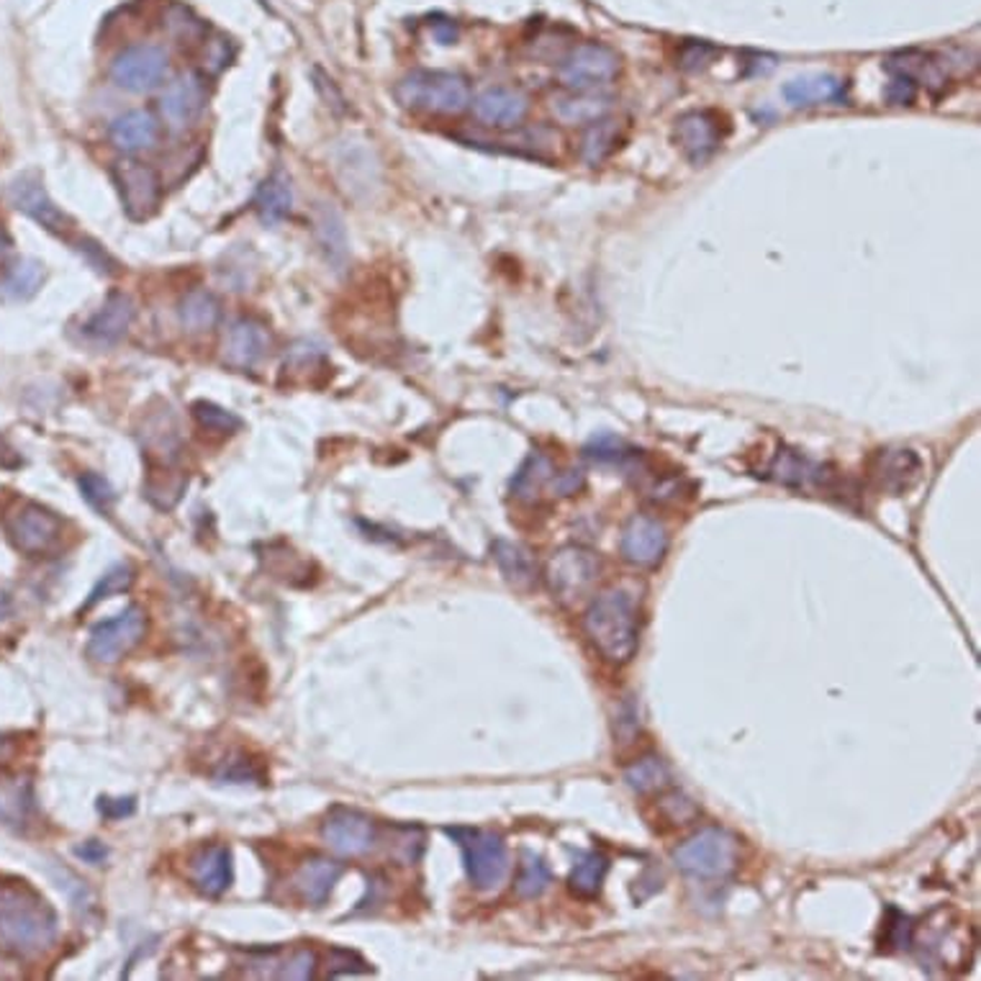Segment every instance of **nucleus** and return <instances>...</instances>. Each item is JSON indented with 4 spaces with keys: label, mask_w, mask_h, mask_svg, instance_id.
Listing matches in <instances>:
<instances>
[{
    "label": "nucleus",
    "mask_w": 981,
    "mask_h": 981,
    "mask_svg": "<svg viewBox=\"0 0 981 981\" xmlns=\"http://www.w3.org/2000/svg\"><path fill=\"white\" fill-rule=\"evenodd\" d=\"M591 645L609 663H630L640 645V617L632 593L620 587L601 591L583 614Z\"/></svg>",
    "instance_id": "nucleus-1"
},
{
    "label": "nucleus",
    "mask_w": 981,
    "mask_h": 981,
    "mask_svg": "<svg viewBox=\"0 0 981 981\" xmlns=\"http://www.w3.org/2000/svg\"><path fill=\"white\" fill-rule=\"evenodd\" d=\"M57 918L34 894H0V938L19 953H39L54 941Z\"/></svg>",
    "instance_id": "nucleus-2"
},
{
    "label": "nucleus",
    "mask_w": 981,
    "mask_h": 981,
    "mask_svg": "<svg viewBox=\"0 0 981 981\" xmlns=\"http://www.w3.org/2000/svg\"><path fill=\"white\" fill-rule=\"evenodd\" d=\"M396 98L409 111L452 117V113L468 109V103H471V86L458 72L417 70L396 86Z\"/></svg>",
    "instance_id": "nucleus-3"
},
{
    "label": "nucleus",
    "mask_w": 981,
    "mask_h": 981,
    "mask_svg": "<svg viewBox=\"0 0 981 981\" xmlns=\"http://www.w3.org/2000/svg\"><path fill=\"white\" fill-rule=\"evenodd\" d=\"M740 840L724 828H704L673 851V863L694 879H724L738 869Z\"/></svg>",
    "instance_id": "nucleus-4"
},
{
    "label": "nucleus",
    "mask_w": 981,
    "mask_h": 981,
    "mask_svg": "<svg viewBox=\"0 0 981 981\" xmlns=\"http://www.w3.org/2000/svg\"><path fill=\"white\" fill-rule=\"evenodd\" d=\"M463 851L468 879L481 892L497 889L509 873V851L499 832L476 828H444Z\"/></svg>",
    "instance_id": "nucleus-5"
},
{
    "label": "nucleus",
    "mask_w": 981,
    "mask_h": 981,
    "mask_svg": "<svg viewBox=\"0 0 981 981\" xmlns=\"http://www.w3.org/2000/svg\"><path fill=\"white\" fill-rule=\"evenodd\" d=\"M599 573L601 560L597 552L581 545H568L550 558L545 568V581L550 593L560 604L573 607L581 599H587L591 589L597 587Z\"/></svg>",
    "instance_id": "nucleus-6"
},
{
    "label": "nucleus",
    "mask_w": 981,
    "mask_h": 981,
    "mask_svg": "<svg viewBox=\"0 0 981 981\" xmlns=\"http://www.w3.org/2000/svg\"><path fill=\"white\" fill-rule=\"evenodd\" d=\"M147 632V617L139 607L123 609L113 620L98 622L90 632L86 653L90 661L111 665L121 661L123 655L131 653L139 645V640Z\"/></svg>",
    "instance_id": "nucleus-7"
},
{
    "label": "nucleus",
    "mask_w": 981,
    "mask_h": 981,
    "mask_svg": "<svg viewBox=\"0 0 981 981\" xmlns=\"http://www.w3.org/2000/svg\"><path fill=\"white\" fill-rule=\"evenodd\" d=\"M170 57L158 44H134L117 54L111 80L129 93H150L168 78Z\"/></svg>",
    "instance_id": "nucleus-8"
},
{
    "label": "nucleus",
    "mask_w": 981,
    "mask_h": 981,
    "mask_svg": "<svg viewBox=\"0 0 981 981\" xmlns=\"http://www.w3.org/2000/svg\"><path fill=\"white\" fill-rule=\"evenodd\" d=\"M113 180H117L123 211L129 213V219L144 221L158 211L162 183L150 164L134 158H123L113 164Z\"/></svg>",
    "instance_id": "nucleus-9"
},
{
    "label": "nucleus",
    "mask_w": 981,
    "mask_h": 981,
    "mask_svg": "<svg viewBox=\"0 0 981 981\" xmlns=\"http://www.w3.org/2000/svg\"><path fill=\"white\" fill-rule=\"evenodd\" d=\"M6 532L27 555H47L62 540L60 517L39 504H23L6 519Z\"/></svg>",
    "instance_id": "nucleus-10"
},
{
    "label": "nucleus",
    "mask_w": 981,
    "mask_h": 981,
    "mask_svg": "<svg viewBox=\"0 0 981 981\" xmlns=\"http://www.w3.org/2000/svg\"><path fill=\"white\" fill-rule=\"evenodd\" d=\"M620 72V57L604 44H579L560 64V80L571 90H593L612 82Z\"/></svg>",
    "instance_id": "nucleus-11"
},
{
    "label": "nucleus",
    "mask_w": 981,
    "mask_h": 981,
    "mask_svg": "<svg viewBox=\"0 0 981 981\" xmlns=\"http://www.w3.org/2000/svg\"><path fill=\"white\" fill-rule=\"evenodd\" d=\"M321 838L334 853L344 855V859H358V855H366L376 845L378 828L368 814L348 810V807H337L321 824Z\"/></svg>",
    "instance_id": "nucleus-12"
},
{
    "label": "nucleus",
    "mask_w": 981,
    "mask_h": 981,
    "mask_svg": "<svg viewBox=\"0 0 981 981\" xmlns=\"http://www.w3.org/2000/svg\"><path fill=\"white\" fill-rule=\"evenodd\" d=\"M206 106V80L201 72H180L160 96V113L172 131H183L201 117Z\"/></svg>",
    "instance_id": "nucleus-13"
},
{
    "label": "nucleus",
    "mask_w": 981,
    "mask_h": 981,
    "mask_svg": "<svg viewBox=\"0 0 981 981\" xmlns=\"http://www.w3.org/2000/svg\"><path fill=\"white\" fill-rule=\"evenodd\" d=\"M722 119L714 111H689L675 121L673 139L687 160L704 164L722 144Z\"/></svg>",
    "instance_id": "nucleus-14"
},
{
    "label": "nucleus",
    "mask_w": 981,
    "mask_h": 981,
    "mask_svg": "<svg viewBox=\"0 0 981 981\" xmlns=\"http://www.w3.org/2000/svg\"><path fill=\"white\" fill-rule=\"evenodd\" d=\"M622 558L638 568H653L661 563L668 552V532L655 517H632L622 530L620 540Z\"/></svg>",
    "instance_id": "nucleus-15"
},
{
    "label": "nucleus",
    "mask_w": 981,
    "mask_h": 981,
    "mask_svg": "<svg viewBox=\"0 0 981 981\" xmlns=\"http://www.w3.org/2000/svg\"><path fill=\"white\" fill-rule=\"evenodd\" d=\"M11 201L16 209L21 213H27L29 219H34L37 224H41L49 232L54 234H64L70 227V219L57 209L52 198L44 191L41 180L37 172H27V176H19L11 183Z\"/></svg>",
    "instance_id": "nucleus-16"
},
{
    "label": "nucleus",
    "mask_w": 981,
    "mask_h": 981,
    "mask_svg": "<svg viewBox=\"0 0 981 981\" xmlns=\"http://www.w3.org/2000/svg\"><path fill=\"white\" fill-rule=\"evenodd\" d=\"M270 348L268 327L258 319H237L224 337V362L234 370H252Z\"/></svg>",
    "instance_id": "nucleus-17"
},
{
    "label": "nucleus",
    "mask_w": 981,
    "mask_h": 981,
    "mask_svg": "<svg viewBox=\"0 0 981 981\" xmlns=\"http://www.w3.org/2000/svg\"><path fill=\"white\" fill-rule=\"evenodd\" d=\"M871 473L881 491L900 497V493L910 491L912 486L920 481L922 460L914 450H904V448L881 450L877 460H873Z\"/></svg>",
    "instance_id": "nucleus-18"
},
{
    "label": "nucleus",
    "mask_w": 981,
    "mask_h": 981,
    "mask_svg": "<svg viewBox=\"0 0 981 981\" xmlns=\"http://www.w3.org/2000/svg\"><path fill=\"white\" fill-rule=\"evenodd\" d=\"M527 111H530V98L522 90L514 88H491L483 90L481 96L473 101V113L478 121H483L486 127H499L509 129L522 123Z\"/></svg>",
    "instance_id": "nucleus-19"
},
{
    "label": "nucleus",
    "mask_w": 981,
    "mask_h": 981,
    "mask_svg": "<svg viewBox=\"0 0 981 981\" xmlns=\"http://www.w3.org/2000/svg\"><path fill=\"white\" fill-rule=\"evenodd\" d=\"M134 317H137L134 301H131L127 293L117 291L111 293L109 299L103 301V307L88 319L82 332H86L88 340H93L98 344H117L127 337Z\"/></svg>",
    "instance_id": "nucleus-20"
},
{
    "label": "nucleus",
    "mask_w": 981,
    "mask_h": 981,
    "mask_svg": "<svg viewBox=\"0 0 981 981\" xmlns=\"http://www.w3.org/2000/svg\"><path fill=\"white\" fill-rule=\"evenodd\" d=\"M191 881L206 897H221L232 887V851L227 845H203L191 859Z\"/></svg>",
    "instance_id": "nucleus-21"
},
{
    "label": "nucleus",
    "mask_w": 981,
    "mask_h": 981,
    "mask_svg": "<svg viewBox=\"0 0 981 981\" xmlns=\"http://www.w3.org/2000/svg\"><path fill=\"white\" fill-rule=\"evenodd\" d=\"M781 96L787 98L789 106L794 109H814V106H843L848 101V86L843 78L830 76H804L797 80H789L781 88Z\"/></svg>",
    "instance_id": "nucleus-22"
},
{
    "label": "nucleus",
    "mask_w": 981,
    "mask_h": 981,
    "mask_svg": "<svg viewBox=\"0 0 981 981\" xmlns=\"http://www.w3.org/2000/svg\"><path fill=\"white\" fill-rule=\"evenodd\" d=\"M769 476L773 481L787 486V489H822L832 481V473H828V468L814 463L807 456H802L799 450H789L781 448L777 456H773L771 466H769Z\"/></svg>",
    "instance_id": "nucleus-23"
},
{
    "label": "nucleus",
    "mask_w": 981,
    "mask_h": 981,
    "mask_svg": "<svg viewBox=\"0 0 981 981\" xmlns=\"http://www.w3.org/2000/svg\"><path fill=\"white\" fill-rule=\"evenodd\" d=\"M344 873V865L332 859H309L299 865V871L293 873V889L303 902L311 907H321L340 877Z\"/></svg>",
    "instance_id": "nucleus-24"
},
{
    "label": "nucleus",
    "mask_w": 981,
    "mask_h": 981,
    "mask_svg": "<svg viewBox=\"0 0 981 981\" xmlns=\"http://www.w3.org/2000/svg\"><path fill=\"white\" fill-rule=\"evenodd\" d=\"M884 68H887L889 76L907 78V80H912L914 86H925L928 90H933V93H938V90H945L948 70H945V62L935 54L914 52V49H910V52H900V54L889 57V60L884 62Z\"/></svg>",
    "instance_id": "nucleus-25"
},
{
    "label": "nucleus",
    "mask_w": 981,
    "mask_h": 981,
    "mask_svg": "<svg viewBox=\"0 0 981 981\" xmlns=\"http://www.w3.org/2000/svg\"><path fill=\"white\" fill-rule=\"evenodd\" d=\"M160 139V123L150 111H129L111 123V142L121 152L152 150Z\"/></svg>",
    "instance_id": "nucleus-26"
},
{
    "label": "nucleus",
    "mask_w": 981,
    "mask_h": 981,
    "mask_svg": "<svg viewBox=\"0 0 981 981\" xmlns=\"http://www.w3.org/2000/svg\"><path fill=\"white\" fill-rule=\"evenodd\" d=\"M493 558H497L499 571L504 573L509 587L519 591L534 587V581H538V563H534L530 550L517 545V542L497 540L493 542Z\"/></svg>",
    "instance_id": "nucleus-27"
},
{
    "label": "nucleus",
    "mask_w": 981,
    "mask_h": 981,
    "mask_svg": "<svg viewBox=\"0 0 981 981\" xmlns=\"http://www.w3.org/2000/svg\"><path fill=\"white\" fill-rule=\"evenodd\" d=\"M293 206V191H291V180L283 170H276L266 183L260 186L258 196H254V209H258V217L262 224L273 227L280 224L288 213H291Z\"/></svg>",
    "instance_id": "nucleus-28"
},
{
    "label": "nucleus",
    "mask_w": 981,
    "mask_h": 981,
    "mask_svg": "<svg viewBox=\"0 0 981 981\" xmlns=\"http://www.w3.org/2000/svg\"><path fill=\"white\" fill-rule=\"evenodd\" d=\"M609 109H612V98L591 93V90H575L571 96L555 98V103H552L555 119L563 123H573V127L575 123H591L604 119Z\"/></svg>",
    "instance_id": "nucleus-29"
},
{
    "label": "nucleus",
    "mask_w": 981,
    "mask_h": 981,
    "mask_svg": "<svg viewBox=\"0 0 981 981\" xmlns=\"http://www.w3.org/2000/svg\"><path fill=\"white\" fill-rule=\"evenodd\" d=\"M552 481H555V468H552V460L542 452H532L530 458L519 466V471L511 478V497L519 501H538L540 493L548 489H552Z\"/></svg>",
    "instance_id": "nucleus-30"
},
{
    "label": "nucleus",
    "mask_w": 981,
    "mask_h": 981,
    "mask_svg": "<svg viewBox=\"0 0 981 981\" xmlns=\"http://www.w3.org/2000/svg\"><path fill=\"white\" fill-rule=\"evenodd\" d=\"M317 242L324 250L327 260L332 262L334 270H342L348 266V232H344V221L340 213L329 206H319L317 209Z\"/></svg>",
    "instance_id": "nucleus-31"
},
{
    "label": "nucleus",
    "mask_w": 981,
    "mask_h": 981,
    "mask_svg": "<svg viewBox=\"0 0 981 981\" xmlns=\"http://www.w3.org/2000/svg\"><path fill=\"white\" fill-rule=\"evenodd\" d=\"M44 280V266L37 260H19L13 268H8L6 278L0 280V299L3 301H29L37 296Z\"/></svg>",
    "instance_id": "nucleus-32"
},
{
    "label": "nucleus",
    "mask_w": 981,
    "mask_h": 981,
    "mask_svg": "<svg viewBox=\"0 0 981 981\" xmlns=\"http://www.w3.org/2000/svg\"><path fill=\"white\" fill-rule=\"evenodd\" d=\"M186 486L188 476H183V471H176L172 466H152L144 483V497L158 509H172L183 497Z\"/></svg>",
    "instance_id": "nucleus-33"
},
{
    "label": "nucleus",
    "mask_w": 981,
    "mask_h": 981,
    "mask_svg": "<svg viewBox=\"0 0 981 981\" xmlns=\"http://www.w3.org/2000/svg\"><path fill=\"white\" fill-rule=\"evenodd\" d=\"M609 873V859L604 853H587L581 855L579 863L573 865L571 877H568V887L575 897H583V900H593L599 897L601 887H604V879Z\"/></svg>",
    "instance_id": "nucleus-34"
},
{
    "label": "nucleus",
    "mask_w": 981,
    "mask_h": 981,
    "mask_svg": "<svg viewBox=\"0 0 981 981\" xmlns=\"http://www.w3.org/2000/svg\"><path fill=\"white\" fill-rule=\"evenodd\" d=\"M31 789L27 781L0 773V822L19 828L29 820Z\"/></svg>",
    "instance_id": "nucleus-35"
},
{
    "label": "nucleus",
    "mask_w": 981,
    "mask_h": 981,
    "mask_svg": "<svg viewBox=\"0 0 981 981\" xmlns=\"http://www.w3.org/2000/svg\"><path fill=\"white\" fill-rule=\"evenodd\" d=\"M219 321V301L209 291H191L180 301V324L188 332H206Z\"/></svg>",
    "instance_id": "nucleus-36"
},
{
    "label": "nucleus",
    "mask_w": 981,
    "mask_h": 981,
    "mask_svg": "<svg viewBox=\"0 0 981 981\" xmlns=\"http://www.w3.org/2000/svg\"><path fill=\"white\" fill-rule=\"evenodd\" d=\"M617 139H620V123L614 119L591 121L587 134L581 139V160L587 164H599L614 152Z\"/></svg>",
    "instance_id": "nucleus-37"
},
{
    "label": "nucleus",
    "mask_w": 981,
    "mask_h": 981,
    "mask_svg": "<svg viewBox=\"0 0 981 981\" xmlns=\"http://www.w3.org/2000/svg\"><path fill=\"white\" fill-rule=\"evenodd\" d=\"M624 781L632 791L638 794H655L671 784V773H668L665 763L658 755H645L640 761H634L628 771H624Z\"/></svg>",
    "instance_id": "nucleus-38"
},
{
    "label": "nucleus",
    "mask_w": 981,
    "mask_h": 981,
    "mask_svg": "<svg viewBox=\"0 0 981 981\" xmlns=\"http://www.w3.org/2000/svg\"><path fill=\"white\" fill-rule=\"evenodd\" d=\"M552 873L548 869V863L534 853H524V863L519 869L517 877V894L524 897V900H534L540 897L545 889L550 887Z\"/></svg>",
    "instance_id": "nucleus-39"
},
{
    "label": "nucleus",
    "mask_w": 981,
    "mask_h": 981,
    "mask_svg": "<svg viewBox=\"0 0 981 981\" xmlns=\"http://www.w3.org/2000/svg\"><path fill=\"white\" fill-rule=\"evenodd\" d=\"M193 417L198 419V424L209 432H219V434H234L239 427H242V419L232 411L217 407L211 401H198L193 403Z\"/></svg>",
    "instance_id": "nucleus-40"
},
{
    "label": "nucleus",
    "mask_w": 981,
    "mask_h": 981,
    "mask_svg": "<svg viewBox=\"0 0 981 981\" xmlns=\"http://www.w3.org/2000/svg\"><path fill=\"white\" fill-rule=\"evenodd\" d=\"M276 969H270L273 979H311L317 971V953L309 948H299L288 959L270 961Z\"/></svg>",
    "instance_id": "nucleus-41"
},
{
    "label": "nucleus",
    "mask_w": 981,
    "mask_h": 981,
    "mask_svg": "<svg viewBox=\"0 0 981 981\" xmlns=\"http://www.w3.org/2000/svg\"><path fill=\"white\" fill-rule=\"evenodd\" d=\"M80 491L82 499H86L93 509L101 511V514H109L113 504H117V491H113V486L98 473H82Z\"/></svg>",
    "instance_id": "nucleus-42"
},
{
    "label": "nucleus",
    "mask_w": 981,
    "mask_h": 981,
    "mask_svg": "<svg viewBox=\"0 0 981 981\" xmlns=\"http://www.w3.org/2000/svg\"><path fill=\"white\" fill-rule=\"evenodd\" d=\"M131 583H134V568H131L129 563H121V565H113L109 573L103 575L101 581L96 583V589L90 591V599H88V604H86V609H90L93 604H98V601L101 599H109V597H113V593H123V591H129V587Z\"/></svg>",
    "instance_id": "nucleus-43"
},
{
    "label": "nucleus",
    "mask_w": 981,
    "mask_h": 981,
    "mask_svg": "<svg viewBox=\"0 0 981 981\" xmlns=\"http://www.w3.org/2000/svg\"><path fill=\"white\" fill-rule=\"evenodd\" d=\"M634 450L624 448V442L620 437L614 434H597L593 440L587 444V456L597 463H620L624 466L630 460Z\"/></svg>",
    "instance_id": "nucleus-44"
},
{
    "label": "nucleus",
    "mask_w": 981,
    "mask_h": 981,
    "mask_svg": "<svg viewBox=\"0 0 981 981\" xmlns=\"http://www.w3.org/2000/svg\"><path fill=\"white\" fill-rule=\"evenodd\" d=\"M889 918H892V920L884 922V933H887L884 935V945L892 948V951H900V948H910L912 941H914L912 920L907 918V914L897 912V910H889Z\"/></svg>",
    "instance_id": "nucleus-45"
},
{
    "label": "nucleus",
    "mask_w": 981,
    "mask_h": 981,
    "mask_svg": "<svg viewBox=\"0 0 981 981\" xmlns=\"http://www.w3.org/2000/svg\"><path fill=\"white\" fill-rule=\"evenodd\" d=\"M661 810H663L665 818L671 820L673 824H687V822H691L699 814L697 804L691 802V799L683 797V794H679V791H673V794H668V797L661 799Z\"/></svg>",
    "instance_id": "nucleus-46"
},
{
    "label": "nucleus",
    "mask_w": 981,
    "mask_h": 981,
    "mask_svg": "<svg viewBox=\"0 0 981 981\" xmlns=\"http://www.w3.org/2000/svg\"><path fill=\"white\" fill-rule=\"evenodd\" d=\"M714 57L717 49L712 44H704V41H687V44L681 47L679 64L683 70H704Z\"/></svg>",
    "instance_id": "nucleus-47"
},
{
    "label": "nucleus",
    "mask_w": 981,
    "mask_h": 981,
    "mask_svg": "<svg viewBox=\"0 0 981 981\" xmlns=\"http://www.w3.org/2000/svg\"><path fill=\"white\" fill-rule=\"evenodd\" d=\"M887 101L892 106H912L914 98H918V86L912 80L892 76V82H889L884 90Z\"/></svg>",
    "instance_id": "nucleus-48"
},
{
    "label": "nucleus",
    "mask_w": 981,
    "mask_h": 981,
    "mask_svg": "<svg viewBox=\"0 0 981 981\" xmlns=\"http://www.w3.org/2000/svg\"><path fill=\"white\" fill-rule=\"evenodd\" d=\"M98 810H101L106 820H123L137 810V799L134 797H117V799L103 797L101 802H98Z\"/></svg>",
    "instance_id": "nucleus-49"
},
{
    "label": "nucleus",
    "mask_w": 981,
    "mask_h": 981,
    "mask_svg": "<svg viewBox=\"0 0 981 981\" xmlns=\"http://www.w3.org/2000/svg\"><path fill=\"white\" fill-rule=\"evenodd\" d=\"M342 959L344 961H337V955H332V961H329V977H340V974H362V971H368V963L360 959L358 953H350V951H342Z\"/></svg>",
    "instance_id": "nucleus-50"
},
{
    "label": "nucleus",
    "mask_w": 981,
    "mask_h": 981,
    "mask_svg": "<svg viewBox=\"0 0 981 981\" xmlns=\"http://www.w3.org/2000/svg\"><path fill=\"white\" fill-rule=\"evenodd\" d=\"M583 489V473L581 471H565L558 473L555 481H552V491L560 493V497H571V493Z\"/></svg>",
    "instance_id": "nucleus-51"
},
{
    "label": "nucleus",
    "mask_w": 981,
    "mask_h": 981,
    "mask_svg": "<svg viewBox=\"0 0 981 981\" xmlns=\"http://www.w3.org/2000/svg\"><path fill=\"white\" fill-rule=\"evenodd\" d=\"M76 855H78V859L86 861V863L98 865V863L106 861V855H109V851H106V845L98 843V840H88V843H82V845L76 848Z\"/></svg>",
    "instance_id": "nucleus-52"
},
{
    "label": "nucleus",
    "mask_w": 981,
    "mask_h": 981,
    "mask_svg": "<svg viewBox=\"0 0 981 981\" xmlns=\"http://www.w3.org/2000/svg\"><path fill=\"white\" fill-rule=\"evenodd\" d=\"M21 458L16 456V450L0 437V468H19Z\"/></svg>",
    "instance_id": "nucleus-53"
},
{
    "label": "nucleus",
    "mask_w": 981,
    "mask_h": 981,
    "mask_svg": "<svg viewBox=\"0 0 981 981\" xmlns=\"http://www.w3.org/2000/svg\"><path fill=\"white\" fill-rule=\"evenodd\" d=\"M434 31H437V39H440L442 44H452V41H456V37H458V31H456V27H452V23H434Z\"/></svg>",
    "instance_id": "nucleus-54"
},
{
    "label": "nucleus",
    "mask_w": 981,
    "mask_h": 981,
    "mask_svg": "<svg viewBox=\"0 0 981 981\" xmlns=\"http://www.w3.org/2000/svg\"><path fill=\"white\" fill-rule=\"evenodd\" d=\"M11 247H13V242H11V237H8V232L3 227H0V268L6 266V260H8V254H11Z\"/></svg>",
    "instance_id": "nucleus-55"
}]
</instances>
